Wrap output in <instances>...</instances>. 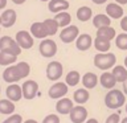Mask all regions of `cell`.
Wrapping results in <instances>:
<instances>
[{
    "instance_id": "obj_1",
    "label": "cell",
    "mask_w": 127,
    "mask_h": 123,
    "mask_svg": "<svg viewBox=\"0 0 127 123\" xmlns=\"http://www.w3.org/2000/svg\"><path fill=\"white\" fill-rule=\"evenodd\" d=\"M126 103V94L118 89H111L105 97V105L110 110H117Z\"/></svg>"
},
{
    "instance_id": "obj_2",
    "label": "cell",
    "mask_w": 127,
    "mask_h": 123,
    "mask_svg": "<svg viewBox=\"0 0 127 123\" xmlns=\"http://www.w3.org/2000/svg\"><path fill=\"white\" fill-rule=\"evenodd\" d=\"M117 63V57H115L114 53H98L95 54L94 57V65L101 70H109L113 69Z\"/></svg>"
},
{
    "instance_id": "obj_3",
    "label": "cell",
    "mask_w": 127,
    "mask_h": 123,
    "mask_svg": "<svg viewBox=\"0 0 127 123\" xmlns=\"http://www.w3.org/2000/svg\"><path fill=\"white\" fill-rule=\"evenodd\" d=\"M0 52L11 53L13 56H19L21 53V48L17 44V41L11 38L9 36H3L0 37Z\"/></svg>"
},
{
    "instance_id": "obj_4",
    "label": "cell",
    "mask_w": 127,
    "mask_h": 123,
    "mask_svg": "<svg viewBox=\"0 0 127 123\" xmlns=\"http://www.w3.org/2000/svg\"><path fill=\"white\" fill-rule=\"evenodd\" d=\"M64 74V66L58 61H52L46 66V77L50 81H58Z\"/></svg>"
},
{
    "instance_id": "obj_5",
    "label": "cell",
    "mask_w": 127,
    "mask_h": 123,
    "mask_svg": "<svg viewBox=\"0 0 127 123\" xmlns=\"http://www.w3.org/2000/svg\"><path fill=\"white\" fill-rule=\"evenodd\" d=\"M38 50H40V53H41L42 57L50 58L57 53V44L50 38H44L42 41L40 42Z\"/></svg>"
},
{
    "instance_id": "obj_6",
    "label": "cell",
    "mask_w": 127,
    "mask_h": 123,
    "mask_svg": "<svg viewBox=\"0 0 127 123\" xmlns=\"http://www.w3.org/2000/svg\"><path fill=\"white\" fill-rule=\"evenodd\" d=\"M87 115H89V113H87L86 107L83 105H77L71 109L69 118L71 123H85L87 121Z\"/></svg>"
},
{
    "instance_id": "obj_7",
    "label": "cell",
    "mask_w": 127,
    "mask_h": 123,
    "mask_svg": "<svg viewBox=\"0 0 127 123\" xmlns=\"http://www.w3.org/2000/svg\"><path fill=\"white\" fill-rule=\"evenodd\" d=\"M67 91H69V86L65 82H56L49 87L48 95L52 99H61L67 94Z\"/></svg>"
},
{
    "instance_id": "obj_8",
    "label": "cell",
    "mask_w": 127,
    "mask_h": 123,
    "mask_svg": "<svg viewBox=\"0 0 127 123\" xmlns=\"http://www.w3.org/2000/svg\"><path fill=\"white\" fill-rule=\"evenodd\" d=\"M21 89H23V98L31 101L38 93V83L36 81H32V79H28L21 85Z\"/></svg>"
},
{
    "instance_id": "obj_9",
    "label": "cell",
    "mask_w": 127,
    "mask_h": 123,
    "mask_svg": "<svg viewBox=\"0 0 127 123\" xmlns=\"http://www.w3.org/2000/svg\"><path fill=\"white\" fill-rule=\"evenodd\" d=\"M79 31H78V27L75 25H69L66 28H62L61 33H60V38H61V41L64 44H70L73 42L74 40H77Z\"/></svg>"
},
{
    "instance_id": "obj_10",
    "label": "cell",
    "mask_w": 127,
    "mask_h": 123,
    "mask_svg": "<svg viewBox=\"0 0 127 123\" xmlns=\"http://www.w3.org/2000/svg\"><path fill=\"white\" fill-rule=\"evenodd\" d=\"M3 79L7 83H16L17 81H20V79H23L17 65H9V66H7V69L3 71Z\"/></svg>"
},
{
    "instance_id": "obj_11",
    "label": "cell",
    "mask_w": 127,
    "mask_h": 123,
    "mask_svg": "<svg viewBox=\"0 0 127 123\" xmlns=\"http://www.w3.org/2000/svg\"><path fill=\"white\" fill-rule=\"evenodd\" d=\"M16 41L21 49H31L33 46V36L27 31H20L16 33Z\"/></svg>"
},
{
    "instance_id": "obj_12",
    "label": "cell",
    "mask_w": 127,
    "mask_h": 123,
    "mask_svg": "<svg viewBox=\"0 0 127 123\" xmlns=\"http://www.w3.org/2000/svg\"><path fill=\"white\" fill-rule=\"evenodd\" d=\"M73 107H74L73 101L69 98H66V97L58 99L57 103H56V111L61 115H69Z\"/></svg>"
},
{
    "instance_id": "obj_13",
    "label": "cell",
    "mask_w": 127,
    "mask_h": 123,
    "mask_svg": "<svg viewBox=\"0 0 127 123\" xmlns=\"http://www.w3.org/2000/svg\"><path fill=\"white\" fill-rule=\"evenodd\" d=\"M7 98L12 102H17L23 98V89L21 86L17 85V83H9V86L7 87L5 90Z\"/></svg>"
},
{
    "instance_id": "obj_14",
    "label": "cell",
    "mask_w": 127,
    "mask_h": 123,
    "mask_svg": "<svg viewBox=\"0 0 127 123\" xmlns=\"http://www.w3.org/2000/svg\"><path fill=\"white\" fill-rule=\"evenodd\" d=\"M93 38H91V36L90 34H79L77 40H75V46H77V49L78 50H82V52H85V50H89L91 45H93Z\"/></svg>"
},
{
    "instance_id": "obj_15",
    "label": "cell",
    "mask_w": 127,
    "mask_h": 123,
    "mask_svg": "<svg viewBox=\"0 0 127 123\" xmlns=\"http://www.w3.org/2000/svg\"><path fill=\"white\" fill-rule=\"evenodd\" d=\"M0 17H1V25L4 28H11L15 25L17 15H16V11H13V9H5Z\"/></svg>"
},
{
    "instance_id": "obj_16",
    "label": "cell",
    "mask_w": 127,
    "mask_h": 123,
    "mask_svg": "<svg viewBox=\"0 0 127 123\" xmlns=\"http://www.w3.org/2000/svg\"><path fill=\"white\" fill-rule=\"evenodd\" d=\"M99 83H101L105 89L111 90L115 87V85H117V79H115L114 74L111 73V71H105V73H102V75L99 77Z\"/></svg>"
},
{
    "instance_id": "obj_17",
    "label": "cell",
    "mask_w": 127,
    "mask_h": 123,
    "mask_svg": "<svg viewBox=\"0 0 127 123\" xmlns=\"http://www.w3.org/2000/svg\"><path fill=\"white\" fill-rule=\"evenodd\" d=\"M81 82L85 89L90 90V89H94L95 86L98 85L99 82V78L97 77V74L91 73V71H89V73H85V75L81 78Z\"/></svg>"
},
{
    "instance_id": "obj_18",
    "label": "cell",
    "mask_w": 127,
    "mask_h": 123,
    "mask_svg": "<svg viewBox=\"0 0 127 123\" xmlns=\"http://www.w3.org/2000/svg\"><path fill=\"white\" fill-rule=\"evenodd\" d=\"M48 8L53 13H58V12L66 11L69 8V1H66V0H49Z\"/></svg>"
},
{
    "instance_id": "obj_19",
    "label": "cell",
    "mask_w": 127,
    "mask_h": 123,
    "mask_svg": "<svg viewBox=\"0 0 127 123\" xmlns=\"http://www.w3.org/2000/svg\"><path fill=\"white\" fill-rule=\"evenodd\" d=\"M31 33L33 37L36 38H41L44 40L48 36V32L45 29V25H44V23H33L31 25Z\"/></svg>"
},
{
    "instance_id": "obj_20",
    "label": "cell",
    "mask_w": 127,
    "mask_h": 123,
    "mask_svg": "<svg viewBox=\"0 0 127 123\" xmlns=\"http://www.w3.org/2000/svg\"><path fill=\"white\" fill-rule=\"evenodd\" d=\"M106 13L113 19H121L123 17V8L118 3H110L106 7Z\"/></svg>"
},
{
    "instance_id": "obj_21",
    "label": "cell",
    "mask_w": 127,
    "mask_h": 123,
    "mask_svg": "<svg viewBox=\"0 0 127 123\" xmlns=\"http://www.w3.org/2000/svg\"><path fill=\"white\" fill-rule=\"evenodd\" d=\"M90 98V93L89 90L85 89V87H81V89H77L74 91L73 94V99L75 103H78V105H85V103L89 101Z\"/></svg>"
},
{
    "instance_id": "obj_22",
    "label": "cell",
    "mask_w": 127,
    "mask_h": 123,
    "mask_svg": "<svg viewBox=\"0 0 127 123\" xmlns=\"http://www.w3.org/2000/svg\"><path fill=\"white\" fill-rule=\"evenodd\" d=\"M93 45L95 46V49H97L99 53H107V52L110 50V48H111L110 40L103 38V37H99V36H97V37H95Z\"/></svg>"
},
{
    "instance_id": "obj_23",
    "label": "cell",
    "mask_w": 127,
    "mask_h": 123,
    "mask_svg": "<svg viewBox=\"0 0 127 123\" xmlns=\"http://www.w3.org/2000/svg\"><path fill=\"white\" fill-rule=\"evenodd\" d=\"M15 103L9 101L8 98L5 99H0V114L4 115H12L15 113Z\"/></svg>"
},
{
    "instance_id": "obj_24",
    "label": "cell",
    "mask_w": 127,
    "mask_h": 123,
    "mask_svg": "<svg viewBox=\"0 0 127 123\" xmlns=\"http://www.w3.org/2000/svg\"><path fill=\"white\" fill-rule=\"evenodd\" d=\"M111 73L114 74L117 82H125L127 79V67L126 66H122V65H117L113 67V71Z\"/></svg>"
},
{
    "instance_id": "obj_25",
    "label": "cell",
    "mask_w": 127,
    "mask_h": 123,
    "mask_svg": "<svg viewBox=\"0 0 127 123\" xmlns=\"http://www.w3.org/2000/svg\"><path fill=\"white\" fill-rule=\"evenodd\" d=\"M97 36L99 37H103V38H107V40H113L117 37V33H115V29L114 28H111L110 25L107 27H102V28H98L97 29Z\"/></svg>"
},
{
    "instance_id": "obj_26",
    "label": "cell",
    "mask_w": 127,
    "mask_h": 123,
    "mask_svg": "<svg viewBox=\"0 0 127 123\" xmlns=\"http://www.w3.org/2000/svg\"><path fill=\"white\" fill-rule=\"evenodd\" d=\"M110 24H111V20H110V16H107V15L99 13V15H95L93 19V25L97 29L98 28H102V27H107Z\"/></svg>"
},
{
    "instance_id": "obj_27",
    "label": "cell",
    "mask_w": 127,
    "mask_h": 123,
    "mask_svg": "<svg viewBox=\"0 0 127 123\" xmlns=\"http://www.w3.org/2000/svg\"><path fill=\"white\" fill-rule=\"evenodd\" d=\"M56 21L58 23V25L61 28H66L70 25L71 23V16L67 13V12H58V13H56Z\"/></svg>"
},
{
    "instance_id": "obj_28",
    "label": "cell",
    "mask_w": 127,
    "mask_h": 123,
    "mask_svg": "<svg viewBox=\"0 0 127 123\" xmlns=\"http://www.w3.org/2000/svg\"><path fill=\"white\" fill-rule=\"evenodd\" d=\"M79 81H81V74L78 73L77 70H71L69 71V73L66 74V77H65V83L67 86H77Z\"/></svg>"
},
{
    "instance_id": "obj_29",
    "label": "cell",
    "mask_w": 127,
    "mask_h": 123,
    "mask_svg": "<svg viewBox=\"0 0 127 123\" xmlns=\"http://www.w3.org/2000/svg\"><path fill=\"white\" fill-rule=\"evenodd\" d=\"M91 16H93V11H91L90 7L83 5L77 9V19L79 21H87V20L91 19Z\"/></svg>"
},
{
    "instance_id": "obj_30",
    "label": "cell",
    "mask_w": 127,
    "mask_h": 123,
    "mask_svg": "<svg viewBox=\"0 0 127 123\" xmlns=\"http://www.w3.org/2000/svg\"><path fill=\"white\" fill-rule=\"evenodd\" d=\"M44 25H45V29L48 32V36H54L58 31V23L56 21V19H46L45 21H42Z\"/></svg>"
},
{
    "instance_id": "obj_31",
    "label": "cell",
    "mask_w": 127,
    "mask_h": 123,
    "mask_svg": "<svg viewBox=\"0 0 127 123\" xmlns=\"http://www.w3.org/2000/svg\"><path fill=\"white\" fill-rule=\"evenodd\" d=\"M16 61H17V56L5 53V52H0V65L1 66H9Z\"/></svg>"
},
{
    "instance_id": "obj_32",
    "label": "cell",
    "mask_w": 127,
    "mask_h": 123,
    "mask_svg": "<svg viewBox=\"0 0 127 123\" xmlns=\"http://www.w3.org/2000/svg\"><path fill=\"white\" fill-rule=\"evenodd\" d=\"M115 45L121 50H127V33H121L115 37Z\"/></svg>"
},
{
    "instance_id": "obj_33",
    "label": "cell",
    "mask_w": 127,
    "mask_h": 123,
    "mask_svg": "<svg viewBox=\"0 0 127 123\" xmlns=\"http://www.w3.org/2000/svg\"><path fill=\"white\" fill-rule=\"evenodd\" d=\"M16 65H17L19 70H20V74H21L23 78H27L28 75H29V73H31V66H29V63H28V62L21 61V62L16 63Z\"/></svg>"
},
{
    "instance_id": "obj_34",
    "label": "cell",
    "mask_w": 127,
    "mask_h": 123,
    "mask_svg": "<svg viewBox=\"0 0 127 123\" xmlns=\"http://www.w3.org/2000/svg\"><path fill=\"white\" fill-rule=\"evenodd\" d=\"M3 123H23V118L20 114H12Z\"/></svg>"
},
{
    "instance_id": "obj_35",
    "label": "cell",
    "mask_w": 127,
    "mask_h": 123,
    "mask_svg": "<svg viewBox=\"0 0 127 123\" xmlns=\"http://www.w3.org/2000/svg\"><path fill=\"white\" fill-rule=\"evenodd\" d=\"M42 123H60V117L57 114H49L42 119Z\"/></svg>"
},
{
    "instance_id": "obj_36",
    "label": "cell",
    "mask_w": 127,
    "mask_h": 123,
    "mask_svg": "<svg viewBox=\"0 0 127 123\" xmlns=\"http://www.w3.org/2000/svg\"><path fill=\"white\" fill-rule=\"evenodd\" d=\"M105 123H121V117H119L118 113H113L106 118Z\"/></svg>"
},
{
    "instance_id": "obj_37",
    "label": "cell",
    "mask_w": 127,
    "mask_h": 123,
    "mask_svg": "<svg viewBox=\"0 0 127 123\" xmlns=\"http://www.w3.org/2000/svg\"><path fill=\"white\" fill-rule=\"evenodd\" d=\"M121 28L125 32H127V16H125V17H122V21H121Z\"/></svg>"
},
{
    "instance_id": "obj_38",
    "label": "cell",
    "mask_w": 127,
    "mask_h": 123,
    "mask_svg": "<svg viewBox=\"0 0 127 123\" xmlns=\"http://www.w3.org/2000/svg\"><path fill=\"white\" fill-rule=\"evenodd\" d=\"M5 5H7V0H0V9L5 8Z\"/></svg>"
},
{
    "instance_id": "obj_39",
    "label": "cell",
    "mask_w": 127,
    "mask_h": 123,
    "mask_svg": "<svg viewBox=\"0 0 127 123\" xmlns=\"http://www.w3.org/2000/svg\"><path fill=\"white\" fill-rule=\"evenodd\" d=\"M85 123H99V122H98L95 118H90V119H87V121H86Z\"/></svg>"
},
{
    "instance_id": "obj_40",
    "label": "cell",
    "mask_w": 127,
    "mask_h": 123,
    "mask_svg": "<svg viewBox=\"0 0 127 123\" xmlns=\"http://www.w3.org/2000/svg\"><path fill=\"white\" fill-rule=\"evenodd\" d=\"M12 1H13L15 4H19V5H21V4H24L27 1V0H12Z\"/></svg>"
},
{
    "instance_id": "obj_41",
    "label": "cell",
    "mask_w": 127,
    "mask_h": 123,
    "mask_svg": "<svg viewBox=\"0 0 127 123\" xmlns=\"http://www.w3.org/2000/svg\"><path fill=\"white\" fill-rule=\"evenodd\" d=\"M123 93L127 95V79H126L125 82H123Z\"/></svg>"
},
{
    "instance_id": "obj_42",
    "label": "cell",
    "mask_w": 127,
    "mask_h": 123,
    "mask_svg": "<svg viewBox=\"0 0 127 123\" xmlns=\"http://www.w3.org/2000/svg\"><path fill=\"white\" fill-rule=\"evenodd\" d=\"M94 4H103V3H106L107 0H91Z\"/></svg>"
},
{
    "instance_id": "obj_43",
    "label": "cell",
    "mask_w": 127,
    "mask_h": 123,
    "mask_svg": "<svg viewBox=\"0 0 127 123\" xmlns=\"http://www.w3.org/2000/svg\"><path fill=\"white\" fill-rule=\"evenodd\" d=\"M23 123H38L36 119H27L25 122H23Z\"/></svg>"
},
{
    "instance_id": "obj_44",
    "label": "cell",
    "mask_w": 127,
    "mask_h": 123,
    "mask_svg": "<svg viewBox=\"0 0 127 123\" xmlns=\"http://www.w3.org/2000/svg\"><path fill=\"white\" fill-rule=\"evenodd\" d=\"M118 4H127V0H115Z\"/></svg>"
},
{
    "instance_id": "obj_45",
    "label": "cell",
    "mask_w": 127,
    "mask_h": 123,
    "mask_svg": "<svg viewBox=\"0 0 127 123\" xmlns=\"http://www.w3.org/2000/svg\"><path fill=\"white\" fill-rule=\"evenodd\" d=\"M121 123H127V117L123 118V119H121Z\"/></svg>"
},
{
    "instance_id": "obj_46",
    "label": "cell",
    "mask_w": 127,
    "mask_h": 123,
    "mask_svg": "<svg viewBox=\"0 0 127 123\" xmlns=\"http://www.w3.org/2000/svg\"><path fill=\"white\" fill-rule=\"evenodd\" d=\"M125 66L127 67V56H126V58H125Z\"/></svg>"
},
{
    "instance_id": "obj_47",
    "label": "cell",
    "mask_w": 127,
    "mask_h": 123,
    "mask_svg": "<svg viewBox=\"0 0 127 123\" xmlns=\"http://www.w3.org/2000/svg\"><path fill=\"white\" fill-rule=\"evenodd\" d=\"M0 25H1V17H0Z\"/></svg>"
},
{
    "instance_id": "obj_48",
    "label": "cell",
    "mask_w": 127,
    "mask_h": 123,
    "mask_svg": "<svg viewBox=\"0 0 127 123\" xmlns=\"http://www.w3.org/2000/svg\"><path fill=\"white\" fill-rule=\"evenodd\" d=\"M41 1H49V0H41Z\"/></svg>"
},
{
    "instance_id": "obj_49",
    "label": "cell",
    "mask_w": 127,
    "mask_h": 123,
    "mask_svg": "<svg viewBox=\"0 0 127 123\" xmlns=\"http://www.w3.org/2000/svg\"><path fill=\"white\" fill-rule=\"evenodd\" d=\"M126 113H127V105H126Z\"/></svg>"
},
{
    "instance_id": "obj_50",
    "label": "cell",
    "mask_w": 127,
    "mask_h": 123,
    "mask_svg": "<svg viewBox=\"0 0 127 123\" xmlns=\"http://www.w3.org/2000/svg\"><path fill=\"white\" fill-rule=\"evenodd\" d=\"M0 93H1V87H0Z\"/></svg>"
}]
</instances>
